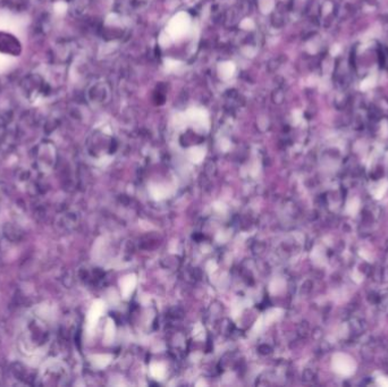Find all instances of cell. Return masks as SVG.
I'll use <instances>...</instances> for the list:
<instances>
[{"label":"cell","instance_id":"cell-1","mask_svg":"<svg viewBox=\"0 0 388 387\" xmlns=\"http://www.w3.org/2000/svg\"><path fill=\"white\" fill-rule=\"evenodd\" d=\"M106 304L104 301L97 300L96 302H93L91 309H90L89 315H88V325L90 328H95L98 323V320L100 319V317L105 311Z\"/></svg>","mask_w":388,"mask_h":387},{"label":"cell","instance_id":"cell-2","mask_svg":"<svg viewBox=\"0 0 388 387\" xmlns=\"http://www.w3.org/2000/svg\"><path fill=\"white\" fill-rule=\"evenodd\" d=\"M136 283H137V278L134 274L126 275L121 279L120 282L121 291H122V296L124 297V299H129L130 296V294H132L134 291V288L136 286Z\"/></svg>","mask_w":388,"mask_h":387},{"label":"cell","instance_id":"cell-3","mask_svg":"<svg viewBox=\"0 0 388 387\" xmlns=\"http://www.w3.org/2000/svg\"><path fill=\"white\" fill-rule=\"evenodd\" d=\"M150 195L154 200H163V199L168 198L171 194V190L168 185L163 184H151L149 187Z\"/></svg>","mask_w":388,"mask_h":387},{"label":"cell","instance_id":"cell-4","mask_svg":"<svg viewBox=\"0 0 388 387\" xmlns=\"http://www.w3.org/2000/svg\"><path fill=\"white\" fill-rule=\"evenodd\" d=\"M115 332H116L115 321H114L112 318H109L107 320V324H106V327H105L106 344H110L114 341V337H115Z\"/></svg>","mask_w":388,"mask_h":387},{"label":"cell","instance_id":"cell-5","mask_svg":"<svg viewBox=\"0 0 388 387\" xmlns=\"http://www.w3.org/2000/svg\"><path fill=\"white\" fill-rule=\"evenodd\" d=\"M150 374L154 380H158V381L163 380V377H165L166 375L165 366L161 364H158V362H154V364L150 366Z\"/></svg>","mask_w":388,"mask_h":387},{"label":"cell","instance_id":"cell-6","mask_svg":"<svg viewBox=\"0 0 388 387\" xmlns=\"http://www.w3.org/2000/svg\"><path fill=\"white\" fill-rule=\"evenodd\" d=\"M110 361H112V356H108V354H98V356L92 357L93 365L99 367V368H104V367L108 366Z\"/></svg>","mask_w":388,"mask_h":387},{"label":"cell","instance_id":"cell-7","mask_svg":"<svg viewBox=\"0 0 388 387\" xmlns=\"http://www.w3.org/2000/svg\"><path fill=\"white\" fill-rule=\"evenodd\" d=\"M204 154H206V152H204L203 149L193 148V149L190 150L189 157H190V159L194 162V164H200V162L203 160Z\"/></svg>","mask_w":388,"mask_h":387},{"label":"cell","instance_id":"cell-8","mask_svg":"<svg viewBox=\"0 0 388 387\" xmlns=\"http://www.w3.org/2000/svg\"><path fill=\"white\" fill-rule=\"evenodd\" d=\"M375 84H376V76L373 75V76L367 77L366 80H363L361 82L360 88H361V90H363V91H368V90H370L371 88H374Z\"/></svg>","mask_w":388,"mask_h":387}]
</instances>
